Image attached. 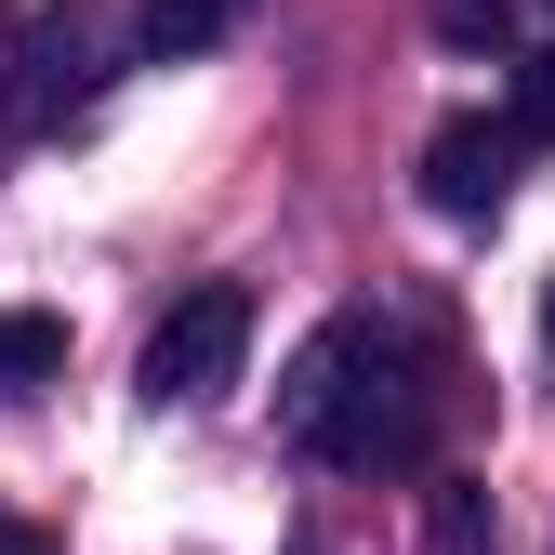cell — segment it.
<instances>
[{
  "label": "cell",
  "instance_id": "ba28073f",
  "mask_svg": "<svg viewBox=\"0 0 555 555\" xmlns=\"http://www.w3.org/2000/svg\"><path fill=\"white\" fill-rule=\"evenodd\" d=\"M0 555H53V529H27V516H0Z\"/></svg>",
  "mask_w": 555,
  "mask_h": 555
},
{
  "label": "cell",
  "instance_id": "30bf717a",
  "mask_svg": "<svg viewBox=\"0 0 555 555\" xmlns=\"http://www.w3.org/2000/svg\"><path fill=\"white\" fill-rule=\"evenodd\" d=\"M0 27H14V0H0Z\"/></svg>",
  "mask_w": 555,
  "mask_h": 555
},
{
  "label": "cell",
  "instance_id": "277c9868",
  "mask_svg": "<svg viewBox=\"0 0 555 555\" xmlns=\"http://www.w3.org/2000/svg\"><path fill=\"white\" fill-rule=\"evenodd\" d=\"M516 159H529L516 132H490V119H437V132H424V198H437L450 225H476V212H503Z\"/></svg>",
  "mask_w": 555,
  "mask_h": 555
},
{
  "label": "cell",
  "instance_id": "3957f363",
  "mask_svg": "<svg viewBox=\"0 0 555 555\" xmlns=\"http://www.w3.org/2000/svg\"><path fill=\"white\" fill-rule=\"evenodd\" d=\"M106 93V66H93V14H40L27 40H14V119L27 132H66Z\"/></svg>",
  "mask_w": 555,
  "mask_h": 555
},
{
  "label": "cell",
  "instance_id": "5b68a950",
  "mask_svg": "<svg viewBox=\"0 0 555 555\" xmlns=\"http://www.w3.org/2000/svg\"><path fill=\"white\" fill-rule=\"evenodd\" d=\"M66 371V318H40V305H0V397H40Z\"/></svg>",
  "mask_w": 555,
  "mask_h": 555
},
{
  "label": "cell",
  "instance_id": "7a4b0ae2",
  "mask_svg": "<svg viewBox=\"0 0 555 555\" xmlns=\"http://www.w3.org/2000/svg\"><path fill=\"white\" fill-rule=\"evenodd\" d=\"M238 358H251V292L212 278V292H185V305L146 331V397H159V410H212V397L238 384Z\"/></svg>",
  "mask_w": 555,
  "mask_h": 555
},
{
  "label": "cell",
  "instance_id": "9c48e42d",
  "mask_svg": "<svg viewBox=\"0 0 555 555\" xmlns=\"http://www.w3.org/2000/svg\"><path fill=\"white\" fill-rule=\"evenodd\" d=\"M542 358H555V278H542Z\"/></svg>",
  "mask_w": 555,
  "mask_h": 555
},
{
  "label": "cell",
  "instance_id": "8992f818",
  "mask_svg": "<svg viewBox=\"0 0 555 555\" xmlns=\"http://www.w3.org/2000/svg\"><path fill=\"white\" fill-rule=\"evenodd\" d=\"M238 14H251V0H132V40H146V53H212Z\"/></svg>",
  "mask_w": 555,
  "mask_h": 555
},
{
  "label": "cell",
  "instance_id": "52a82bcc",
  "mask_svg": "<svg viewBox=\"0 0 555 555\" xmlns=\"http://www.w3.org/2000/svg\"><path fill=\"white\" fill-rule=\"evenodd\" d=\"M516 146H555V53H529V80H516Z\"/></svg>",
  "mask_w": 555,
  "mask_h": 555
},
{
  "label": "cell",
  "instance_id": "6da1fadb",
  "mask_svg": "<svg viewBox=\"0 0 555 555\" xmlns=\"http://www.w3.org/2000/svg\"><path fill=\"white\" fill-rule=\"evenodd\" d=\"M278 424L344 476H397V463H424L437 410H424V371H410V344L384 318H331L292 358V384H278Z\"/></svg>",
  "mask_w": 555,
  "mask_h": 555
}]
</instances>
